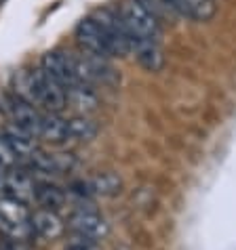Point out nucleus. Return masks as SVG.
Instances as JSON below:
<instances>
[{
	"label": "nucleus",
	"instance_id": "obj_1",
	"mask_svg": "<svg viewBox=\"0 0 236 250\" xmlns=\"http://www.w3.org/2000/svg\"><path fill=\"white\" fill-rule=\"evenodd\" d=\"M118 17L133 44L161 38V21L148 11L142 0H122L118 6Z\"/></svg>",
	"mask_w": 236,
	"mask_h": 250
},
{
	"label": "nucleus",
	"instance_id": "obj_2",
	"mask_svg": "<svg viewBox=\"0 0 236 250\" xmlns=\"http://www.w3.org/2000/svg\"><path fill=\"white\" fill-rule=\"evenodd\" d=\"M30 208L13 198L0 196V235L9 242H30L34 238L30 225Z\"/></svg>",
	"mask_w": 236,
	"mask_h": 250
},
{
	"label": "nucleus",
	"instance_id": "obj_3",
	"mask_svg": "<svg viewBox=\"0 0 236 250\" xmlns=\"http://www.w3.org/2000/svg\"><path fill=\"white\" fill-rule=\"evenodd\" d=\"M93 17L97 19V23H99L103 30L110 57H127V55L133 51V42H131L129 34L124 30L120 17H118V11L99 9L93 13Z\"/></svg>",
	"mask_w": 236,
	"mask_h": 250
},
{
	"label": "nucleus",
	"instance_id": "obj_4",
	"mask_svg": "<svg viewBox=\"0 0 236 250\" xmlns=\"http://www.w3.org/2000/svg\"><path fill=\"white\" fill-rule=\"evenodd\" d=\"M34 76V105L45 107L48 114H59L68 105L66 88L55 82L43 69H32Z\"/></svg>",
	"mask_w": 236,
	"mask_h": 250
},
{
	"label": "nucleus",
	"instance_id": "obj_5",
	"mask_svg": "<svg viewBox=\"0 0 236 250\" xmlns=\"http://www.w3.org/2000/svg\"><path fill=\"white\" fill-rule=\"evenodd\" d=\"M40 69L51 76L55 82H59L64 88H70L74 84H78L76 69H74V55H70V53H64V51L45 53L43 61H40Z\"/></svg>",
	"mask_w": 236,
	"mask_h": 250
},
{
	"label": "nucleus",
	"instance_id": "obj_6",
	"mask_svg": "<svg viewBox=\"0 0 236 250\" xmlns=\"http://www.w3.org/2000/svg\"><path fill=\"white\" fill-rule=\"evenodd\" d=\"M2 191H4L2 196L17 200V202H22L25 206L36 202V183H34L30 172L24 168H17V166L4 175Z\"/></svg>",
	"mask_w": 236,
	"mask_h": 250
},
{
	"label": "nucleus",
	"instance_id": "obj_7",
	"mask_svg": "<svg viewBox=\"0 0 236 250\" xmlns=\"http://www.w3.org/2000/svg\"><path fill=\"white\" fill-rule=\"evenodd\" d=\"M68 229L76 235H85V238H91L95 242L103 240L110 233L108 221L103 219L99 212L85 210V208H78V210L68 219Z\"/></svg>",
	"mask_w": 236,
	"mask_h": 250
},
{
	"label": "nucleus",
	"instance_id": "obj_8",
	"mask_svg": "<svg viewBox=\"0 0 236 250\" xmlns=\"http://www.w3.org/2000/svg\"><path fill=\"white\" fill-rule=\"evenodd\" d=\"M76 40H78V44L82 46L85 53L110 59L106 36H103L101 25L97 23V19L93 15H89V17L78 21V25H76Z\"/></svg>",
	"mask_w": 236,
	"mask_h": 250
},
{
	"label": "nucleus",
	"instance_id": "obj_9",
	"mask_svg": "<svg viewBox=\"0 0 236 250\" xmlns=\"http://www.w3.org/2000/svg\"><path fill=\"white\" fill-rule=\"evenodd\" d=\"M76 168V158L72 154H47V151H36L27 160V170H36L43 175H64Z\"/></svg>",
	"mask_w": 236,
	"mask_h": 250
},
{
	"label": "nucleus",
	"instance_id": "obj_10",
	"mask_svg": "<svg viewBox=\"0 0 236 250\" xmlns=\"http://www.w3.org/2000/svg\"><path fill=\"white\" fill-rule=\"evenodd\" d=\"M6 112L11 116V124L17 128L25 130L38 139V133H40V122H43V114L38 112L36 105L27 103L24 99H11L9 105H6Z\"/></svg>",
	"mask_w": 236,
	"mask_h": 250
},
{
	"label": "nucleus",
	"instance_id": "obj_11",
	"mask_svg": "<svg viewBox=\"0 0 236 250\" xmlns=\"http://www.w3.org/2000/svg\"><path fill=\"white\" fill-rule=\"evenodd\" d=\"M30 225L34 235L43 240H57L66 231V223L61 221L59 214L53 210H47V208H38V210L32 212Z\"/></svg>",
	"mask_w": 236,
	"mask_h": 250
},
{
	"label": "nucleus",
	"instance_id": "obj_12",
	"mask_svg": "<svg viewBox=\"0 0 236 250\" xmlns=\"http://www.w3.org/2000/svg\"><path fill=\"white\" fill-rule=\"evenodd\" d=\"M165 6L179 17H186L190 21H209L215 15L213 0H161Z\"/></svg>",
	"mask_w": 236,
	"mask_h": 250
},
{
	"label": "nucleus",
	"instance_id": "obj_13",
	"mask_svg": "<svg viewBox=\"0 0 236 250\" xmlns=\"http://www.w3.org/2000/svg\"><path fill=\"white\" fill-rule=\"evenodd\" d=\"M2 135L6 139V143L11 145V149L15 151V156L19 158V162H24V160L27 162V160L38 151V139L22 128L13 126V124H9V126L2 130Z\"/></svg>",
	"mask_w": 236,
	"mask_h": 250
},
{
	"label": "nucleus",
	"instance_id": "obj_14",
	"mask_svg": "<svg viewBox=\"0 0 236 250\" xmlns=\"http://www.w3.org/2000/svg\"><path fill=\"white\" fill-rule=\"evenodd\" d=\"M38 139L51 143V145H61L70 141L68 137V120H64L59 114H43V122H40V133Z\"/></svg>",
	"mask_w": 236,
	"mask_h": 250
},
{
	"label": "nucleus",
	"instance_id": "obj_15",
	"mask_svg": "<svg viewBox=\"0 0 236 250\" xmlns=\"http://www.w3.org/2000/svg\"><path fill=\"white\" fill-rule=\"evenodd\" d=\"M137 61L143 69L148 72H158L165 63V55H163V48L158 40H143V42H135L133 44V51Z\"/></svg>",
	"mask_w": 236,
	"mask_h": 250
},
{
	"label": "nucleus",
	"instance_id": "obj_16",
	"mask_svg": "<svg viewBox=\"0 0 236 250\" xmlns=\"http://www.w3.org/2000/svg\"><path fill=\"white\" fill-rule=\"evenodd\" d=\"M91 196H116L122 189V179L116 172H99L87 181Z\"/></svg>",
	"mask_w": 236,
	"mask_h": 250
},
{
	"label": "nucleus",
	"instance_id": "obj_17",
	"mask_svg": "<svg viewBox=\"0 0 236 250\" xmlns=\"http://www.w3.org/2000/svg\"><path fill=\"white\" fill-rule=\"evenodd\" d=\"M36 204L40 208L57 212L66 204V191L53 183H36Z\"/></svg>",
	"mask_w": 236,
	"mask_h": 250
},
{
	"label": "nucleus",
	"instance_id": "obj_18",
	"mask_svg": "<svg viewBox=\"0 0 236 250\" xmlns=\"http://www.w3.org/2000/svg\"><path fill=\"white\" fill-rule=\"evenodd\" d=\"M66 95H68V103L74 105L78 112H91L97 105V95H95V88L93 86H87V84H74L70 88H66Z\"/></svg>",
	"mask_w": 236,
	"mask_h": 250
},
{
	"label": "nucleus",
	"instance_id": "obj_19",
	"mask_svg": "<svg viewBox=\"0 0 236 250\" xmlns=\"http://www.w3.org/2000/svg\"><path fill=\"white\" fill-rule=\"evenodd\" d=\"M97 130H99L97 124L85 114L74 116L68 120V137H70V141H91L97 135Z\"/></svg>",
	"mask_w": 236,
	"mask_h": 250
},
{
	"label": "nucleus",
	"instance_id": "obj_20",
	"mask_svg": "<svg viewBox=\"0 0 236 250\" xmlns=\"http://www.w3.org/2000/svg\"><path fill=\"white\" fill-rule=\"evenodd\" d=\"M17 164H19V158L15 156V151L11 149V145L6 143L4 135L0 133V168L11 170V168H15Z\"/></svg>",
	"mask_w": 236,
	"mask_h": 250
}]
</instances>
